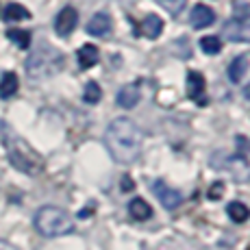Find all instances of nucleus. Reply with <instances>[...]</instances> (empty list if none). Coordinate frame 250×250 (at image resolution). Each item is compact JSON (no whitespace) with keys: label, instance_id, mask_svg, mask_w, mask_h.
Masks as SVG:
<instances>
[{"label":"nucleus","instance_id":"obj_1","mask_svg":"<svg viewBox=\"0 0 250 250\" xmlns=\"http://www.w3.org/2000/svg\"><path fill=\"white\" fill-rule=\"evenodd\" d=\"M104 146L118 163H133L142 152L144 133L128 118H115L104 133Z\"/></svg>","mask_w":250,"mask_h":250},{"label":"nucleus","instance_id":"obj_2","mask_svg":"<svg viewBox=\"0 0 250 250\" xmlns=\"http://www.w3.org/2000/svg\"><path fill=\"white\" fill-rule=\"evenodd\" d=\"M4 146H7L9 161H11V166L16 170L24 172V174H31V176H37L44 170V159L24 139L9 133V135H4Z\"/></svg>","mask_w":250,"mask_h":250},{"label":"nucleus","instance_id":"obj_3","mask_svg":"<svg viewBox=\"0 0 250 250\" xmlns=\"http://www.w3.org/2000/svg\"><path fill=\"white\" fill-rule=\"evenodd\" d=\"M63 68V55L50 44H42L28 55L26 74L31 79H48Z\"/></svg>","mask_w":250,"mask_h":250},{"label":"nucleus","instance_id":"obj_4","mask_svg":"<svg viewBox=\"0 0 250 250\" xmlns=\"http://www.w3.org/2000/svg\"><path fill=\"white\" fill-rule=\"evenodd\" d=\"M35 229L44 237H61L74 230V220L59 207H42L35 213Z\"/></svg>","mask_w":250,"mask_h":250},{"label":"nucleus","instance_id":"obj_5","mask_svg":"<svg viewBox=\"0 0 250 250\" xmlns=\"http://www.w3.org/2000/svg\"><path fill=\"white\" fill-rule=\"evenodd\" d=\"M224 40L235 42V44H250V18H237L224 24L222 31Z\"/></svg>","mask_w":250,"mask_h":250},{"label":"nucleus","instance_id":"obj_6","mask_svg":"<svg viewBox=\"0 0 250 250\" xmlns=\"http://www.w3.org/2000/svg\"><path fill=\"white\" fill-rule=\"evenodd\" d=\"M152 191H155V196L159 198V203L166 207L167 211L176 209L181 203H183V196L179 194L176 189H172V187H167L163 181H155L152 183Z\"/></svg>","mask_w":250,"mask_h":250},{"label":"nucleus","instance_id":"obj_7","mask_svg":"<svg viewBox=\"0 0 250 250\" xmlns=\"http://www.w3.org/2000/svg\"><path fill=\"white\" fill-rule=\"evenodd\" d=\"M76 22H79V13H76L74 7H63L59 11L55 20V31L59 33L61 37H68L72 31L76 28Z\"/></svg>","mask_w":250,"mask_h":250},{"label":"nucleus","instance_id":"obj_8","mask_svg":"<svg viewBox=\"0 0 250 250\" xmlns=\"http://www.w3.org/2000/svg\"><path fill=\"white\" fill-rule=\"evenodd\" d=\"M187 96L196 104H207L205 98V76L200 72H189L187 74Z\"/></svg>","mask_w":250,"mask_h":250},{"label":"nucleus","instance_id":"obj_9","mask_svg":"<svg viewBox=\"0 0 250 250\" xmlns=\"http://www.w3.org/2000/svg\"><path fill=\"white\" fill-rule=\"evenodd\" d=\"M139 98H142V89H139L137 83H128L124 87H120L118 96H115V100L122 109H133L139 103Z\"/></svg>","mask_w":250,"mask_h":250},{"label":"nucleus","instance_id":"obj_10","mask_svg":"<svg viewBox=\"0 0 250 250\" xmlns=\"http://www.w3.org/2000/svg\"><path fill=\"white\" fill-rule=\"evenodd\" d=\"M87 33L94 37H107L111 33V18H109V13L100 11L96 16H91V20L87 22Z\"/></svg>","mask_w":250,"mask_h":250},{"label":"nucleus","instance_id":"obj_11","mask_svg":"<svg viewBox=\"0 0 250 250\" xmlns=\"http://www.w3.org/2000/svg\"><path fill=\"white\" fill-rule=\"evenodd\" d=\"M189 22L194 28H207L215 22V13L205 4H196L189 13Z\"/></svg>","mask_w":250,"mask_h":250},{"label":"nucleus","instance_id":"obj_12","mask_svg":"<svg viewBox=\"0 0 250 250\" xmlns=\"http://www.w3.org/2000/svg\"><path fill=\"white\" fill-rule=\"evenodd\" d=\"M76 59H79L81 70H89L91 65H96V61H98V48L91 46V44L81 46L79 52H76Z\"/></svg>","mask_w":250,"mask_h":250},{"label":"nucleus","instance_id":"obj_13","mask_svg":"<svg viewBox=\"0 0 250 250\" xmlns=\"http://www.w3.org/2000/svg\"><path fill=\"white\" fill-rule=\"evenodd\" d=\"M128 213H131L133 220L144 222V220H148L152 215V209H150V205H148L144 198H133L131 203H128Z\"/></svg>","mask_w":250,"mask_h":250},{"label":"nucleus","instance_id":"obj_14","mask_svg":"<svg viewBox=\"0 0 250 250\" xmlns=\"http://www.w3.org/2000/svg\"><path fill=\"white\" fill-rule=\"evenodd\" d=\"M246 70H248V55L235 57L229 65V79L233 81V83H239V81L244 79V74H246Z\"/></svg>","mask_w":250,"mask_h":250},{"label":"nucleus","instance_id":"obj_15","mask_svg":"<svg viewBox=\"0 0 250 250\" xmlns=\"http://www.w3.org/2000/svg\"><path fill=\"white\" fill-rule=\"evenodd\" d=\"M142 31H144V35H146L148 40H157V37L161 35V31H163V20L159 16H155V13H150V16L144 20Z\"/></svg>","mask_w":250,"mask_h":250},{"label":"nucleus","instance_id":"obj_16","mask_svg":"<svg viewBox=\"0 0 250 250\" xmlns=\"http://www.w3.org/2000/svg\"><path fill=\"white\" fill-rule=\"evenodd\" d=\"M2 18L7 22H20V20H28V18H31V13H28V9L22 7V4L11 2V4H7V7H4Z\"/></svg>","mask_w":250,"mask_h":250},{"label":"nucleus","instance_id":"obj_17","mask_svg":"<svg viewBox=\"0 0 250 250\" xmlns=\"http://www.w3.org/2000/svg\"><path fill=\"white\" fill-rule=\"evenodd\" d=\"M227 213H229V218L233 220V222H237V224H244L246 220L250 218V209L244 203H237V200H233V203H229L227 207Z\"/></svg>","mask_w":250,"mask_h":250},{"label":"nucleus","instance_id":"obj_18","mask_svg":"<svg viewBox=\"0 0 250 250\" xmlns=\"http://www.w3.org/2000/svg\"><path fill=\"white\" fill-rule=\"evenodd\" d=\"M18 91V74L16 72H7L0 79V98H11Z\"/></svg>","mask_w":250,"mask_h":250},{"label":"nucleus","instance_id":"obj_19","mask_svg":"<svg viewBox=\"0 0 250 250\" xmlns=\"http://www.w3.org/2000/svg\"><path fill=\"white\" fill-rule=\"evenodd\" d=\"M7 37L13 44H18V48H22V50H28V46H31V33L22 31V28H11V31H7Z\"/></svg>","mask_w":250,"mask_h":250},{"label":"nucleus","instance_id":"obj_20","mask_svg":"<svg viewBox=\"0 0 250 250\" xmlns=\"http://www.w3.org/2000/svg\"><path fill=\"white\" fill-rule=\"evenodd\" d=\"M100 98H103V89L98 87V83H96V81H89V83L85 85L83 100L87 104H96V103H100Z\"/></svg>","mask_w":250,"mask_h":250},{"label":"nucleus","instance_id":"obj_21","mask_svg":"<svg viewBox=\"0 0 250 250\" xmlns=\"http://www.w3.org/2000/svg\"><path fill=\"white\" fill-rule=\"evenodd\" d=\"M200 48H203V52H207V55H218L222 50V42L215 35H207L200 40Z\"/></svg>","mask_w":250,"mask_h":250},{"label":"nucleus","instance_id":"obj_22","mask_svg":"<svg viewBox=\"0 0 250 250\" xmlns=\"http://www.w3.org/2000/svg\"><path fill=\"white\" fill-rule=\"evenodd\" d=\"M159 7H163L166 11H170V13H181L183 9H185V4H187V0H155Z\"/></svg>","mask_w":250,"mask_h":250},{"label":"nucleus","instance_id":"obj_23","mask_svg":"<svg viewBox=\"0 0 250 250\" xmlns=\"http://www.w3.org/2000/svg\"><path fill=\"white\" fill-rule=\"evenodd\" d=\"M222 194H224V183H213V185H211V189H209V198L211 200L222 198Z\"/></svg>","mask_w":250,"mask_h":250},{"label":"nucleus","instance_id":"obj_24","mask_svg":"<svg viewBox=\"0 0 250 250\" xmlns=\"http://www.w3.org/2000/svg\"><path fill=\"white\" fill-rule=\"evenodd\" d=\"M0 250H20V248H16L13 244H9V242H4V239H0Z\"/></svg>","mask_w":250,"mask_h":250},{"label":"nucleus","instance_id":"obj_25","mask_svg":"<svg viewBox=\"0 0 250 250\" xmlns=\"http://www.w3.org/2000/svg\"><path fill=\"white\" fill-rule=\"evenodd\" d=\"M131 187H133V183L128 181V179H124V187H122V189H124V191H128V189H131Z\"/></svg>","mask_w":250,"mask_h":250},{"label":"nucleus","instance_id":"obj_26","mask_svg":"<svg viewBox=\"0 0 250 250\" xmlns=\"http://www.w3.org/2000/svg\"><path fill=\"white\" fill-rule=\"evenodd\" d=\"M244 96H246V98L250 100V83L246 85V87H244Z\"/></svg>","mask_w":250,"mask_h":250},{"label":"nucleus","instance_id":"obj_27","mask_svg":"<svg viewBox=\"0 0 250 250\" xmlns=\"http://www.w3.org/2000/svg\"><path fill=\"white\" fill-rule=\"evenodd\" d=\"M246 250H250V244H248V248H246Z\"/></svg>","mask_w":250,"mask_h":250}]
</instances>
